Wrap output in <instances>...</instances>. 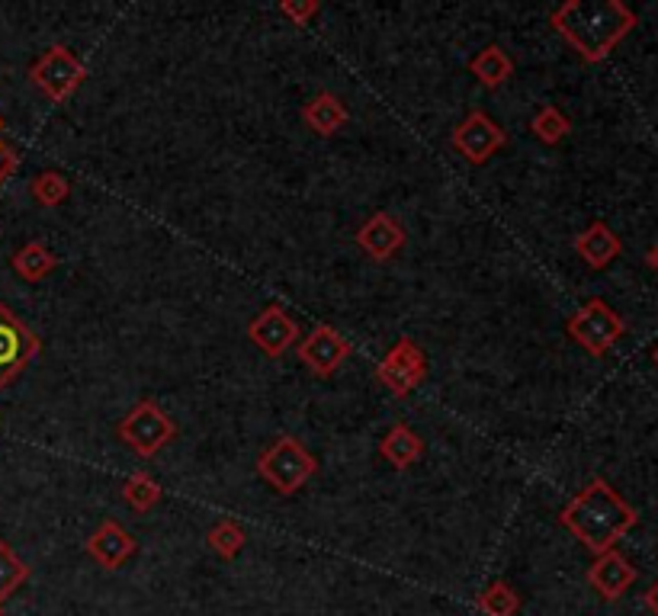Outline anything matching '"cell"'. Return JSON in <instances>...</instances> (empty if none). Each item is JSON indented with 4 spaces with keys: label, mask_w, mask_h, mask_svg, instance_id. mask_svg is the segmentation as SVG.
<instances>
[{
    "label": "cell",
    "mask_w": 658,
    "mask_h": 616,
    "mask_svg": "<svg viewBox=\"0 0 658 616\" xmlns=\"http://www.w3.org/2000/svg\"><path fill=\"white\" fill-rule=\"evenodd\" d=\"M549 23L587 65H597L633 33L636 13L621 0H569L549 13Z\"/></svg>",
    "instance_id": "cell-1"
},
{
    "label": "cell",
    "mask_w": 658,
    "mask_h": 616,
    "mask_svg": "<svg viewBox=\"0 0 658 616\" xmlns=\"http://www.w3.org/2000/svg\"><path fill=\"white\" fill-rule=\"evenodd\" d=\"M562 527L575 533L594 555L611 552L636 527L639 514L626 505L604 478H591L585 488L559 514Z\"/></svg>",
    "instance_id": "cell-2"
},
{
    "label": "cell",
    "mask_w": 658,
    "mask_h": 616,
    "mask_svg": "<svg viewBox=\"0 0 658 616\" xmlns=\"http://www.w3.org/2000/svg\"><path fill=\"white\" fill-rule=\"evenodd\" d=\"M319 469L315 456L295 440V436H280L277 443H270L260 460H257V472L260 478L277 488L280 495H295L312 475Z\"/></svg>",
    "instance_id": "cell-3"
},
{
    "label": "cell",
    "mask_w": 658,
    "mask_h": 616,
    "mask_svg": "<svg viewBox=\"0 0 658 616\" xmlns=\"http://www.w3.org/2000/svg\"><path fill=\"white\" fill-rule=\"evenodd\" d=\"M623 318L604 302V299H587L585 305L569 318V337L585 347L591 357H604L623 337Z\"/></svg>",
    "instance_id": "cell-4"
},
{
    "label": "cell",
    "mask_w": 658,
    "mask_h": 616,
    "mask_svg": "<svg viewBox=\"0 0 658 616\" xmlns=\"http://www.w3.org/2000/svg\"><path fill=\"white\" fill-rule=\"evenodd\" d=\"M84 77H87L84 62L74 55L72 48H65V45L45 48L36 62H33V68H30V80L36 84L52 104H65L74 90L84 84Z\"/></svg>",
    "instance_id": "cell-5"
},
{
    "label": "cell",
    "mask_w": 658,
    "mask_h": 616,
    "mask_svg": "<svg viewBox=\"0 0 658 616\" xmlns=\"http://www.w3.org/2000/svg\"><path fill=\"white\" fill-rule=\"evenodd\" d=\"M116 434H119L122 443H129L142 460H151L158 450H164V446L174 440L177 428H174V421H171L154 401H139V404L119 421Z\"/></svg>",
    "instance_id": "cell-6"
},
{
    "label": "cell",
    "mask_w": 658,
    "mask_h": 616,
    "mask_svg": "<svg viewBox=\"0 0 658 616\" xmlns=\"http://www.w3.org/2000/svg\"><path fill=\"white\" fill-rule=\"evenodd\" d=\"M39 354V337L0 302V386L23 372Z\"/></svg>",
    "instance_id": "cell-7"
},
{
    "label": "cell",
    "mask_w": 658,
    "mask_h": 616,
    "mask_svg": "<svg viewBox=\"0 0 658 616\" xmlns=\"http://www.w3.org/2000/svg\"><path fill=\"white\" fill-rule=\"evenodd\" d=\"M376 376L389 386L392 396H408L424 376H428V360L421 354V347L414 341L402 337L386 357L382 363L376 366Z\"/></svg>",
    "instance_id": "cell-8"
},
{
    "label": "cell",
    "mask_w": 658,
    "mask_h": 616,
    "mask_svg": "<svg viewBox=\"0 0 658 616\" xmlns=\"http://www.w3.org/2000/svg\"><path fill=\"white\" fill-rule=\"evenodd\" d=\"M505 132L498 122H492L482 109H473L453 132V148L470 161V164H485L498 148L505 145Z\"/></svg>",
    "instance_id": "cell-9"
},
{
    "label": "cell",
    "mask_w": 658,
    "mask_h": 616,
    "mask_svg": "<svg viewBox=\"0 0 658 616\" xmlns=\"http://www.w3.org/2000/svg\"><path fill=\"white\" fill-rule=\"evenodd\" d=\"M248 337L255 341L267 357L277 360V357H283L293 347L295 337H299V327H295L293 318L280 305H267L255 322L248 325Z\"/></svg>",
    "instance_id": "cell-10"
},
{
    "label": "cell",
    "mask_w": 658,
    "mask_h": 616,
    "mask_svg": "<svg viewBox=\"0 0 658 616\" xmlns=\"http://www.w3.org/2000/svg\"><path fill=\"white\" fill-rule=\"evenodd\" d=\"M350 357V344L334 327H315L299 344V360L305 363L315 376H331L341 369V363Z\"/></svg>",
    "instance_id": "cell-11"
},
{
    "label": "cell",
    "mask_w": 658,
    "mask_h": 616,
    "mask_svg": "<svg viewBox=\"0 0 658 616\" xmlns=\"http://www.w3.org/2000/svg\"><path fill=\"white\" fill-rule=\"evenodd\" d=\"M633 581H636V565L617 552V549H611V552H601L597 559H594V565L587 569V584L604 597V601H621L623 594L633 587Z\"/></svg>",
    "instance_id": "cell-12"
},
{
    "label": "cell",
    "mask_w": 658,
    "mask_h": 616,
    "mask_svg": "<svg viewBox=\"0 0 658 616\" xmlns=\"http://www.w3.org/2000/svg\"><path fill=\"white\" fill-rule=\"evenodd\" d=\"M132 552H136V537H132L129 530H122L116 520L100 523L97 533L87 540V555H90L100 569H107V572L122 569V562H126Z\"/></svg>",
    "instance_id": "cell-13"
},
{
    "label": "cell",
    "mask_w": 658,
    "mask_h": 616,
    "mask_svg": "<svg viewBox=\"0 0 658 616\" xmlns=\"http://www.w3.org/2000/svg\"><path fill=\"white\" fill-rule=\"evenodd\" d=\"M357 245L373 260H389L404 245V228L389 213H376V216H369L360 225Z\"/></svg>",
    "instance_id": "cell-14"
},
{
    "label": "cell",
    "mask_w": 658,
    "mask_h": 616,
    "mask_svg": "<svg viewBox=\"0 0 658 616\" xmlns=\"http://www.w3.org/2000/svg\"><path fill=\"white\" fill-rule=\"evenodd\" d=\"M623 251V241L607 221H591L585 231L575 238V255L585 260L591 270L611 267Z\"/></svg>",
    "instance_id": "cell-15"
},
{
    "label": "cell",
    "mask_w": 658,
    "mask_h": 616,
    "mask_svg": "<svg viewBox=\"0 0 658 616\" xmlns=\"http://www.w3.org/2000/svg\"><path fill=\"white\" fill-rule=\"evenodd\" d=\"M302 119L309 122V129H312L315 136H334V132L350 119V112H347V107H344L334 94H319V97H312V100L305 104Z\"/></svg>",
    "instance_id": "cell-16"
},
{
    "label": "cell",
    "mask_w": 658,
    "mask_h": 616,
    "mask_svg": "<svg viewBox=\"0 0 658 616\" xmlns=\"http://www.w3.org/2000/svg\"><path fill=\"white\" fill-rule=\"evenodd\" d=\"M379 453H382L396 469H408V466H411V463H418V456L424 453V443H421V436L414 434L411 428L396 424L389 434L382 436Z\"/></svg>",
    "instance_id": "cell-17"
},
{
    "label": "cell",
    "mask_w": 658,
    "mask_h": 616,
    "mask_svg": "<svg viewBox=\"0 0 658 616\" xmlns=\"http://www.w3.org/2000/svg\"><path fill=\"white\" fill-rule=\"evenodd\" d=\"M470 72H473V77H476L478 84H485V87H501L514 74V62L508 58L505 48L488 45L485 52H478L476 58L470 62Z\"/></svg>",
    "instance_id": "cell-18"
},
{
    "label": "cell",
    "mask_w": 658,
    "mask_h": 616,
    "mask_svg": "<svg viewBox=\"0 0 658 616\" xmlns=\"http://www.w3.org/2000/svg\"><path fill=\"white\" fill-rule=\"evenodd\" d=\"M55 255L45 248V245H39V241H30V245H23L17 255H13V270L23 277V280H30V283H39V280H45L52 270H55Z\"/></svg>",
    "instance_id": "cell-19"
},
{
    "label": "cell",
    "mask_w": 658,
    "mask_h": 616,
    "mask_svg": "<svg viewBox=\"0 0 658 616\" xmlns=\"http://www.w3.org/2000/svg\"><path fill=\"white\" fill-rule=\"evenodd\" d=\"M476 604L485 616H517V610H520V597L508 581H492L478 594Z\"/></svg>",
    "instance_id": "cell-20"
},
{
    "label": "cell",
    "mask_w": 658,
    "mask_h": 616,
    "mask_svg": "<svg viewBox=\"0 0 658 616\" xmlns=\"http://www.w3.org/2000/svg\"><path fill=\"white\" fill-rule=\"evenodd\" d=\"M30 579V565L0 540V604L20 591V584Z\"/></svg>",
    "instance_id": "cell-21"
},
{
    "label": "cell",
    "mask_w": 658,
    "mask_h": 616,
    "mask_svg": "<svg viewBox=\"0 0 658 616\" xmlns=\"http://www.w3.org/2000/svg\"><path fill=\"white\" fill-rule=\"evenodd\" d=\"M122 498H126V501H129L136 510L154 508V505L161 501V485H158L148 472H136V475H129V478H126V485H122Z\"/></svg>",
    "instance_id": "cell-22"
},
{
    "label": "cell",
    "mask_w": 658,
    "mask_h": 616,
    "mask_svg": "<svg viewBox=\"0 0 658 616\" xmlns=\"http://www.w3.org/2000/svg\"><path fill=\"white\" fill-rule=\"evenodd\" d=\"M530 129H533V136L540 139V142H547V145H559L569 132H572V122L559 112L555 107H543L537 116H533V122H530Z\"/></svg>",
    "instance_id": "cell-23"
},
{
    "label": "cell",
    "mask_w": 658,
    "mask_h": 616,
    "mask_svg": "<svg viewBox=\"0 0 658 616\" xmlns=\"http://www.w3.org/2000/svg\"><path fill=\"white\" fill-rule=\"evenodd\" d=\"M245 530L235 523V520H219L209 533H206V543L213 552H219L222 559H235L241 549H245Z\"/></svg>",
    "instance_id": "cell-24"
},
{
    "label": "cell",
    "mask_w": 658,
    "mask_h": 616,
    "mask_svg": "<svg viewBox=\"0 0 658 616\" xmlns=\"http://www.w3.org/2000/svg\"><path fill=\"white\" fill-rule=\"evenodd\" d=\"M30 193H33V199H36L39 206H58L68 193H72V183L65 174H58V171H45V174H39L33 186H30Z\"/></svg>",
    "instance_id": "cell-25"
},
{
    "label": "cell",
    "mask_w": 658,
    "mask_h": 616,
    "mask_svg": "<svg viewBox=\"0 0 658 616\" xmlns=\"http://www.w3.org/2000/svg\"><path fill=\"white\" fill-rule=\"evenodd\" d=\"M280 13L290 17L295 26H305V23L319 13V0H283V3H280Z\"/></svg>",
    "instance_id": "cell-26"
},
{
    "label": "cell",
    "mask_w": 658,
    "mask_h": 616,
    "mask_svg": "<svg viewBox=\"0 0 658 616\" xmlns=\"http://www.w3.org/2000/svg\"><path fill=\"white\" fill-rule=\"evenodd\" d=\"M17 164H20V154L0 139V181H7L17 171Z\"/></svg>",
    "instance_id": "cell-27"
},
{
    "label": "cell",
    "mask_w": 658,
    "mask_h": 616,
    "mask_svg": "<svg viewBox=\"0 0 658 616\" xmlns=\"http://www.w3.org/2000/svg\"><path fill=\"white\" fill-rule=\"evenodd\" d=\"M646 607H649V610L658 616V579L652 581V587L646 591Z\"/></svg>",
    "instance_id": "cell-28"
},
{
    "label": "cell",
    "mask_w": 658,
    "mask_h": 616,
    "mask_svg": "<svg viewBox=\"0 0 658 616\" xmlns=\"http://www.w3.org/2000/svg\"><path fill=\"white\" fill-rule=\"evenodd\" d=\"M646 263H649V267H652V270L658 273V241L652 245V248H649V255H646Z\"/></svg>",
    "instance_id": "cell-29"
},
{
    "label": "cell",
    "mask_w": 658,
    "mask_h": 616,
    "mask_svg": "<svg viewBox=\"0 0 658 616\" xmlns=\"http://www.w3.org/2000/svg\"><path fill=\"white\" fill-rule=\"evenodd\" d=\"M652 360H656V366H658V347H656V350H652Z\"/></svg>",
    "instance_id": "cell-30"
},
{
    "label": "cell",
    "mask_w": 658,
    "mask_h": 616,
    "mask_svg": "<svg viewBox=\"0 0 658 616\" xmlns=\"http://www.w3.org/2000/svg\"><path fill=\"white\" fill-rule=\"evenodd\" d=\"M0 614H3V604H0Z\"/></svg>",
    "instance_id": "cell-31"
}]
</instances>
